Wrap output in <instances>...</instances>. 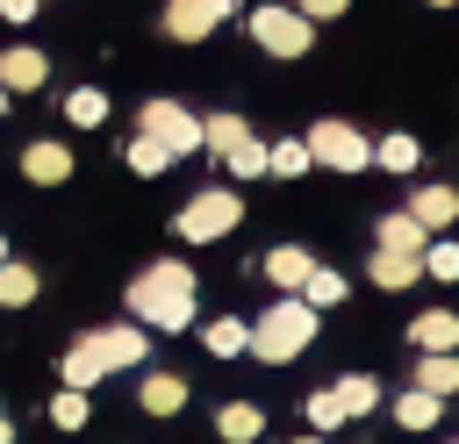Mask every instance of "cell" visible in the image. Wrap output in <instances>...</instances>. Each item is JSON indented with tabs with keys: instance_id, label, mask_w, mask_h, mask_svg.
<instances>
[{
	"instance_id": "obj_1",
	"label": "cell",
	"mask_w": 459,
	"mask_h": 444,
	"mask_svg": "<svg viewBox=\"0 0 459 444\" xmlns=\"http://www.w3.org/2000/svg\"><path fill=\"white\" fill-rule=\"evenodd\" d=\"M129 315L151 322V329H186L194 322V272L186 265H143L136 286H129Z\"/></svg>"
},
{
	"instance_id": "obj_2",
	"label": "cell",
	"mask_w": 459,
	"mask_h": 444,
	"mask_svg": "<svg viewBox=\"0 0 459 444\" xmlns=\"http://www.w3.org/2000/svg\"><path fill=\"white\" fill-rule=\"evenodd\" d=\"M308 337H316V308H308L301 294L273 301V308L251 322V351H258L265 365H287V358H301V351H308Z\"/></svg>"
},
{
	"instance_id": "obj_3",
	"label": "cell",
	"mask_w": 459,
	"mask_h": 444,
	"mask_svg": "<svg viewBox=\"0 0 459 444\" xmlns=\"http://www.w3.org/2000/svg\"><path fill=\"white\" fill-rule=\"evenodd\" d=\"M237 222H244V201H237L230 186H208V193H194V201L179 208V222H172V229H179L186 243H215V236H230Z\"/></svg>"
},
{
	"instance_id": "obj_4",
	"label": "cell",
	"mask_w": 459,
	"mask_h": 444,
	"mask_svg": "<svg viewBox=\"0 0 459 444\" xmlns=\"http://www.w3.org/2000/svg\"><path fill=\"white\" fill-rule=\"evenodd\" d=\"M251 43L273 50V57H308L316 21H308L301 7H251Z\"/></svg>"
},
{
	"instance_id": "obj_5",
	"label": "cell",
	"mask_w": 459,
	"mask_h": 444,
	"mask_svg": "<svg viewBox=\"0 0 459 444\" xmlns=\"http://www.w3.org/2000/svg\"><path fill=\"white\" fill-rule=\"evenodd\" d=\"M308 150H316V165H330V172H366V165H373V143H366L351 122H316V129H308Z\"/></svg>"
},
{
	"instance_id": "obj_6",
	"label": "cell",
	"mask_w": 459,
	"mask_h": 444,
	"mask_svg": "<svg viewBox=\"0 0 459 444\" xmlns=\"http://www.w3.org/2000/svg\"><path fill=\"white\" fill-rule=\"evenodd\" d=\"M143 129L172 150V158H186V150H201L208 136H201V115H186L179 100H143Z\"/></svg>"
},
{
	"instance_id": "obj_7",
	"label": "cell",
	"mask_w": 459,
	"mask_h": 444,
	"mask_svg": "<svg viewBox=\"0 0 459 444\" xmlns=\"http://www.w3.org/2000/svg\"><path fill=\"white\" fill-rule=\"evenodd\" d=\"M222 14H230V0H172V7H165V36H172V43H201Z\"/></svg>"
},
{
	"instance_id": "obj_8",
	"label": "cell",
	"mask_w": 459,
	"mask_h": 444,
	"mask_svg": "<svg viewBox=\"0 0 459 444\" xmlns=\"http://www.w3.org/2000/svg\"><path fill=\"white\" fill-rule=\"evenodd\" d=\"M50 79V64H43V50H29V43H14V50H0V86L7 93H36Z\"/></svg>"
},
{
	"instance_id": "obj_9",
	"label": "cell",
	"mask_w": 459,
	"mask_h": 444,
	"mask_svg": "<svg viewBox=\"0 0 459 444\" xmlns=\"http://www.w3.org/2000/svg\"><path fill=\"white\" fill-rule=\"evenodd\" d=\"M57 372H65V387H93V380L108 372V351H100V337H79V344H65Z\"/></svg>"
},
{
	"instance_id": "obj_10",
	"label": "cell",
	"mask_w": 459,
	"mask_h": 444,
	"mask_svg": "<svg viewBox=\"0 0 459 444\" xmlns=\"http://www.w3.org/2000/svg\"><path fill=\"white\" fill-rule=\"evenodd\" d=\"M409 344H416V351H459V315H452V308H423V315L409 322Z\"/></svg>"
},
{
	"instance_id": "obj_11",
	"label": "cell",
	"mask_w": 459,
	"mask_h": 444,
	"mask_svg": "<svg viewBox=\"0 0 459 444\" xmlns=\"http://www.w3.org/2000/svg\"><path fill=\"white\" fill-rule=\"evenodd\" d=\"M22 172H29L36 186H65V179H72V150H65V143H29V150H22Z\"/></svg>"
},
{
	"instance_id": "obj_12",
	"label": "cell",
	"mask_w": 459,
	"mask_h": 444,
	"mask_svg": "<svg viewBox=\"0 0 459 444\" xmlns=\"http://www.w3.org/2000/svg\"><path fill=\"white\" fill-rule=\"evenodd\" d=\"M416 279H423V251H387V243L373 251V286H394V294H402V286H416Z\"/></svg>"
},
{
	"instance_id": "obj_13",
	"label": "cell",
	"mask_w": 459,
	"mask_h": 444,
	"mask_svg": "<svg viewBox=\"0 0 459 444\" xmlns=\"http://www.w3.org/2000/svg\"><path fill=\"white\" fill-rule=\"evenodd\" d=\"M409 215H416L423 229H452V222H459V193H452V186H416Z\"/></svg>"
},
{
	"instance_id": "obj_14",
	"label": "cell",
	"mask_w": 459,
	"mask_h": 444,
	"mask_svg": "<svg viewBox=\"0 0 459 444\" xmlns=\"http://www.w3.org/2000/svg\"><path fill=\"white\" fill-rule=\"evenodd\" d=\"M93 337H100V351H108V372H115V365H143V358H151V344H143V329H136V322H122V329H93Z\"/></svg>"
},
{
	"instance_id": "obj_15",
	"label": "cell",
	"mask_w": 459,
	"mask_h": 444,
	"mask_svg": "<svg viewBox=\"0 0 459 444\" xmlns=\"http://www.w3.org/2000/svg\"><path fill=\"white\" fill-rule=\"evenodd\" d=\"M151 415H179L186 408V380L179 372H143V394H136Z\"/></svg>"
},
{
	"instance_id": "obj_16",
	"label": "cell",
	"mask_w": 459,
	"mask_h": 444,
	"mask_svg": "<svg viewBox=\"0 0 459 444\" xmlns=\"http://www.w3.org/2000/svg\"><path fill=\"white\" fill-rule=\"evenodd\" d=\"M258 430H265L258 401H222V415H215V437H222V444H251Z\"/></svg>"
},
{
	"instance_id": "obj_17",
	"label": "cell",
	"mask_w": 459,
	"mask_h": 444,
	"mask_svg": "<svg viewBox=\"0 0 459 444\" xmlns=\"http://www.w3.org/2000/svg\"><path fill=\"white\" fill-rule=\"evenodd\" d=\"M308 265H316V258H308L301 243H280V251H265V279H273V286H287V294L308 279Z\"/></svg>"
},
{
	"instance_id": "obj_18",
	"label": "cell",
	"mask_w": 459,
	"mask_h": 444,
	"mask_svg": "<svg viewBox=\"0 0 459 444\" xmlns=\"http://www.w3.org/2000/svg\"><path fill=\"white\" fill-rule=\"evenodd\" d=\"M416 387L459 394V351H423V358H416Z\"/></svg>"
},
{
	"instance_id": "obj_19",
	"label": "cell",
	"mask_w": 459,
	"mask_h": 444,
	"mask_svg": "<svg viewBox=\"0 0 459 444\" xmlns=\"http://www.w3.org/2000/svg\"><path fill=\"white\" fill-rule=\"evenodd\" d=\"M65 122H72V129H100V122H108V93H100V86H72V93H65Z\"/></svg>"
},
{
	"instance_id": "obj_20",
	"label": "cell",
	"mask_w": 459,
	"mask_h": 444,
	"mask_svg": "<svg viewBox=\"0 0 459 444\" xmlns=\"http://www.w3.org/2000/svg\"><path fill=\"white\" fill-rule=\"evenodd\" d=\"M316 165V150H308V136H287V143H265V172L273 179H294V172H308Z\"/></svg>"
},
{
	"instance_id": "obj_21",
	"label": "cell",
	"mask_w": 459,
	"mask_h": 444,
	"mask_svg": "<svg viewBox=\"0 0 459 444\" xmlns=\"http://www.w3.org/2000/svg\"><path fill=\"white\" fill-rule=\"evenodd\" d=\"M394 415H402V430H430V423L445 415V394H430V387H409V394L394 401Z\"/></svg>"
},
{
	"instance_id": "obj_22",
	"label": "cell",
	"mask_w": 459,
	"mask_h": 444,
	"mask_svg": "<svg viewBox=\"0 0 459 444\" xmlns=\"http://www.w3.org/2000/svg\"><path fill=\"white\" fill-rule=\"evenodd\" d=\"M201 344H208L215 358H237V351H251V322L222 315V322H208V329H201Z\"/></svg>"
},
{
	"instance_id": "obj_23",
	"label": "cell",
	"mask_w": 459,
	"mask_h": 444,
	"mask_svg": "<svg viewBox=\"0 0 459 444\" xmlns=\"http://www.w3.org/2000/svg\"><path fill=\"white\" fill-rule=\"evenodd\" d=\"M129 172H143V179H158V172H172V150L151 136V129H136V143H129Z\"/></svg>"
},
{
	"instance_id": "obj_24",
	"label": "cell",
	"mask_w": 459,
	"mask_h": 444,
	"mask_svg": "<svg viewBox=\"0 0 459 444\" xmlns=\"http://www.w3.org/2000/svg\"><path fill=\"white\" fill-rule=\"evenodd\" d=\"M380 243H387V251H423V243H430V229L402 208V215H387V222H380Z\"/></svg>"
},
{
	"instance_id": "obj_25",
	"label": "cell",
	"mask_w": 459,
	"mask_h": 444,
	"mask_svg": "<svg viewBox=\"0 0 459 444\" xmlns=\"http://www.w3.org/2000/svg\"><path fill=\"white\" fill-rule=\"evenodd\" d=\"M29 301H36V272L0 258V308H29Z\"/></svg>"
},
{
	"instance_id": "obj_26",
	"label": "cell",
	"mask_w": 459,
	"mask_h": 444,
	"mask_svg": "<svg viewBox=\"0 0 459 444\" xmlns=\"http://www.w3.org/2000/svg\"><path fill=\"white\" fill-rule=\"evenodd\" d=\"M301 301H308V308H337V301H344V272H323V265H308V279H301Z\"/></svg>"
},
{
	"instance_id": "obj_27",
	"label": "cell",
	"mask_w": 459,
	"mask_h": 444,
	"mask_svg": "<svg viewBox=\"0 0 459 444\" xmlns=\"http://www.w3.org/2000/svg\"><path fill=\"white\" fill-rule=\"evenodd\" d=\"M373 158H380L387 172H416V158H423V150H416V136H402V129H394V136H380V143H373Z\"/></svg>"
},
{
	"instance_id": "obj_28",
	"label": "cell",
	"mask_w": 459,
	"mask_h": 444,
	"mask_svg": "<svg viewBox=\"0 0 459 444\" xmlns=\"http://www.w3.org/2000/svg\"><path fill=\"white\" fill-rule=\"evenodd\" d=\"M201 136H208V150H222V158H230V150H237V136H251V129H244V115H208V122H201Z\"/></svg>"
},
{
	"instance_id": "obj_29",
	"label": "cell",
	"mask_w": 459,
	"mask_h": 444,
	"mask_svg": "<svg viewBox=\"0 0 459 444\" xmlns=\"http://www.w3.org/2000/svg\"><path fill=\"white\" fill-rule=\"evenodd\" d=\"M337 401H344V415H366V408L380 401V387H373L366 372H351V380H337Z\"/></svg>"
},
{
	"instance_id": "obj_30",
	"label": "cell",
	"mask_w": 459,
	"mask_h": 444,
	"mask_svg": "<svg viewBox=\"0 0 459 444\" xmlns=\"http://www.w3.org/2000/svg\"><path fill=\"white\" fill-rule=\"evenodd\" d=\"M230 172H237V179H258V172H265V143H258V136H237V150H230Z\"/></svg>"
},
{
	"instance_id": "obj_31",
	"label": "cell",
	"mask_w": 459,
	"mask_h": 444,
	"mask_svg": "<svg viewBox=\"0 0 459 444\" xmlns=\"http://www.w3.org/2000/svg\"><path fill=\"white\" fill-rule=\"evenodd\" d=\"M50 423H57V430H79V423H86V387H65V394L50 401Z\"/></svg>"
},
{
	"instance_id": "obj_32",
	"label": "cell",
	"mask_w": 459,
	"mask_h": 444,
	"mask_svg": "<svg viewBox=\"0 0 459 444\" xmlns=\"http://www.w3.org/2000/svg\"><path fill=\"white\" fill-rule=\"evenodd\" d=\"M423 272L430 279H459V243H423Z\"/></svg>"
},
{
	"instance_id": "obj_33",
	"label": "cell",
	"mask_w": 459,
	"mask_h": 444,
	"mask_svg": "<svg viewBox=\"0 0 459 444\" xmlns=\"http://www.w3.org/2000/svg\"><path fill=\"white\" fill-rule=\"evenodd\" d=\"M308 423H316V430H337V423H351V415H344V401H337V387L308 401Z\"/></svg>"
},
{
	"instance_id": "obj_34",
	"label": "cell",
	"mask_w": 459,
	"mask_h": 444,
	"mask_svg": "<svg viewBox=\"0 0 459 444\" xmlns=\"http://www.w3.org/2000/svg\"><path fill=\"white\" fill-rule=\"evenodd\" d=\"M301 14L308 21H330V14H344V0H301Z\"/></svg>"
},
{
	"instance_id": "obj_35",
	"label": "cell",
	"mask_w": 459,
	"mask_h": 444,
	"mask_svg": "<svg viewBox=\"0 0 459 444\" xmlns=\"http://www.w3.org/2000/svg\"><path fill=\"white\" fill-rule=\"evenodd\" d=\"M36 7H43V0H0V14H7V21H29Z\"/></svg>"
},
{
	"instance_id": "obj_36",
	"label": "cell",
	"mask_w": 459,
	"mask_h": 444,
	"mask_svg": "<svg viewBox=\"0 0 459 444\" xmlns=\"http://www.w3.org/2000/svg\"><path fill=\"white\" fill-rule=\"evenodd\" d=\"M0 444H14V423H7V408H0Z\"/></svg>"
},
{
	"instance_id": "obj_37",
	"label": "cell",
	"mask_w": 459,
	"mask_h": 444,
	"mask_svg": "<svg viewBox=\"0 0 459 444\" xmlns=\"http://www.w3.org/2000/svg\"><path fill=\"white\" fill-rule=\"evenodd\" d=\"M0 122H7V86H0Z\"/></svg>"
},
{
	"instance_id": "obj_38",
	"label": "cell",
	"mask_w": 459,
	"mask_h": 444,
	"mask_svg": "<svg viewBox=\"0 0 459 444\" xmlns=\"http://www.w3.org/2000/svg\"><path fill=\"white\" fill-rule=\"evenodd\" d=\"M301 444H323V430H316V437H301Z\"/></svg>"
},
{
	"instance_id": "obj_39",
	"label": "cell",
	"mask_w": 459,
	"mask_h": 444,
	"mask_svg": "<svg viewBox=\"0 0 459 444\" xmlns=\"http://www.w3.org/2000/svg\"><path fill=\"white\" fill-rule=\"evenodd\" d=\"M0 258H7V236H0Z\"/></svg>"
},
{
	"instance_id": "obj_40",
	"label": "cell",
	"mask_w": 459,
	"mask_h": 444,
	"mask_svg": "<svg viewBox=\"0 0 459 444\" xmlns=\"http://www.w3.org/2000/svg\"><path fill=\"white\" fill-rule=\"evenodd\" d=\"M430 7H452V0H430Z\"/></svg>"
},
{
	"instance_id": "obj_41",
	"label": "cell",
	"mask_w": 459,
	"mask_h": 444,
	"mask_svg": "<svg viewBox=\"0 0 459 444\" xmlns=\"http://www.w3.org/2000/svg\"><path fill=\"white\" fill-rule=\"evenodd\" d=\"M452 444H459V437H452Z\"/></svg>"
}]
</instances>
